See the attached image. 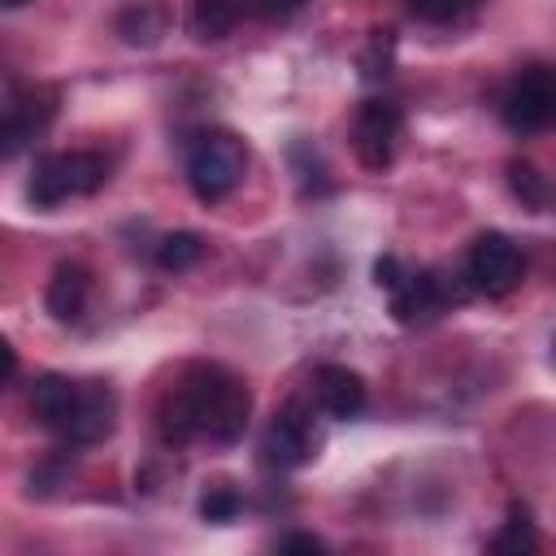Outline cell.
Here are the masks:
<instances>
[{
  "mask_svg": "<svg viewBox=\"0 0 556 556\" xmlns=\"http://www.w3.org/2000/svg\"><path fill=\"white\" fill-rule=\"evenodd\" d=\"M252 417V391L222 365H191L156 404V434L169 447L191 439L235 443Z\"/></svg>",
  "mask_w": 556,
  "mask_h": 556,
  "instance_id": "6da1fadb",
  "label": "cell"
},
{
  "mask_svg": "<svg viewBox=\"0 0 556 556\" xmlns=\"http://www.w3.org/2000/svg\"><path fill=\"white\" fill-rule=\"evenodd\" d=\"M109 182V161L100 152H52L35 165L26 195L39 208H56L74 195H91Z\"/></svg>",
  "mask_w": 556,
  "mask_h": 556,
  "instance_id": "7a4b0ae2",
  "label": "cell"
},
{
  "mask_svg": "<svg viewBox=\"0 0 556 556\" xmlns=\"http://www.w3.org/2000/svg\"><path fill=\"white\" fill-rule=\"evenodd\" d=\"M248 169V152L230 130H204L187 152V182L204 204L226 200Z\"/></svg>",
  "mask_w": 556,
  "mask_h": 556,
  "instance_id": "3957f363",
  "label": "cell"
},
{
  "mask_svg": "<svg viewBox=\"0 0 556 556\" xmlns=\"http://www.w3.org/2000/svg\"><path fill=\"white\" fill-rule=\"evenodd\" d=\"M500 113H504L508 130H517V135L552 130L556 126V65H526L508 83Z\"/></svg>",
  "mask_w": 556,
  "mask_h": 556,
  "instance_id": "277c9868",
  "label": "cell"
},
{
  "mask_svg": "<svg viewBox=\"0 0 556 556\" xmlns=\"http://www.w3.org/2000/svg\"><path fill=\"white\" fill-rule=\"evenodd\" d=\"M465 274H469V287H473V291L500 300V295H508V291L521 287V278H526V261H521V248H517L508 235L486 230V235L473 239Z\"/></svg>",
  "mask_w": 556,
  "mask_h": 556,
  "instance_id": "5b68a950",
  "label": "cell"
},
{
  "mask_svg": "<svg viewBox=\"0 0 556 556\" xmlns=\"http://www.w3.org/2000/svg\"><path fill=\"white\" fill-rule=\"evenodd\" d=\"M400 139V109L391 100H365L352 126V143L365 169H387Z\"/></svg>",
  "mask_w": 556,
  "mask_h": 556,
  "instance_id": "8992f818",
  "label": "cell"
},
{
  "mask_svg": "<svg viewBox=\"0 0 556 556\" xmlns=\"http://www.w3.org/2000/svg\"><path fill=\"white\" fill-rule=\"evenodd\" d=\"M78 400H83V382L61 378V374H43V378H35V382H30V395H26L30 417H35L43 430H52L56 439L70 434L74 413H78Z\"/></svg>",
  "mask_w": 556,
  "mask_h": 556,
  "instance_id": "52a82bcc",
  "label": "cell"
},
{
  "mask_svg": "<svg viewBox=\"0 0 556 556\" xmlns=\"http://www.w3.org/2000/svg\"><path fill=\"white\" fill-rule=\"evenodd\" d=\"M456 300V291L443 282V274H404V282L391 291V313L395 321L404 326H417V321H430L439 317L447 304Z\"/></svg>",
  "mask_w": 556,
  "mask_h": 556,
  "instance_id": "ba28073f",
  "label": "cell"
},
{
  "mask_svg": "<svg viewBox=\"0 0 556 556\" xmlns=\"http://www.w3.org/2000/svg\"><path fill=\"white\" fill-rule=\"evenodd\" d=\"M313 452V430H308V417L300 404H287L274 413L269 430H265V456L278 465V469H295L304 465Z\"/></svg>",
  "mask_w": 556,
  "mask_h": 556,
  "instance_id": "9c48e42d",
  "label": "cell"
},
{
  "mask_svg": "<svg viewBox=\"0 0 556 556\" xmlns=\"http://www.w3.org/2000/svg\"><path fill=\"white\" fill-rule=\"evenodd\" d=\"M113 417H117V395H113V387H109V382L87 378V382H83V400H78V413H74V426H70L65 443H74V447L100 443V439L113 430Z\"/></svg>",
  "mask_w": 556,
  "mask_h": 556,
  "instance_id": "30bf717a",
  "label": "cell"
},
{
  "mask_svg": "<svg viewBox=\"0 0 556 556\" xmlns=\"http://www.w3.org/2000/svg\"><path fill=\"white\" fill-rule=\"evenodd\" d=\"M313 395H317L321 413H330L334 421H348L365 408V378L348 365H321L313 378Z\"/></svg>",
  "mask_w": 556,
  "mask_h": 556,
  "instance_id": "8fae6325",
  "label": "cell"
},
{
  "mask_svg": "<svg viewBox=\"0 0 556 556\" xmlns=\"http://www.w3.org/2000/svg\"><path fill=\"white\" fill-rule=\"evenodd\" d=\"M52 113H56V91H48V87H35L22 100H13L4 113V156H13L26 139H35L52 122Z\"/></svg>",
  "mask_w": 556,
  "mask_h": 556,
  "instance_id": "7c38bea8",
  "label": "cell"
},
{
  "mask_svg": "<svg viewBox=\"0 0 556 556\" xmlns=\"http://www.w3.org/2000/svg\"><path fill=\"white\" fill-rule=\"evenodd\" d=\"M87 295H91V278L83 265H56V274L48 278L43 304L56 321H78L87 313Z\"/></svg>",
  "mask_w": 556,
  "mask_h": 556,
  "instance_id": "4fadbf2b",
  "label": "cell"
},
{
  "mask_svg": "<svg viewBox=\"0 0 556 556\" xmlns=\"http://www.w3.org/2000/svg\"><path fill=\"white\" fill-rule=\"evenodd\" d=\"M165 26H169V13H165V4H161V0H139V4L122 9V17H117L122 39H126V43H143V48L161 43Z\"/></svg>",
  "mask_w": 556,
  "mask_h": 556,
  "instance_id": "5bb4252c",
  "label": "cell"
},
{
  "mask_svg": "<svg viewBox=\"0 0 556 556\" xmlns=\"http://www.w3.org/2000/svg\"><path fill=\"white\" fill-rule=\"evenodd\" d=\"M235 17H239L235 0H191L187 26H191V35H195L200 43H208V39L230 35V30H235Z\"/></svg>",
  "mask_w": 556,
  "mask_h": 556,
  "instance_id": "9a60e30c",
  "label": "cell"
},
{
  "mask_svg": "<svg viewBox=\"0 0 556 556\" xmlns=\"http://www.w3.org/2000/svg\"><path fill=\"white\" fill-rule=\"evenodd\" d=\"M200 256H204V239H200V235H191V230L165 235V239L156 243V265H161V269H169V274L191 269Z\"/></svg>",
  "mask_w": 556,
  "mask_h": 556,
  "instance_id": "2e32d148",
  "label": "cell"
},
{
  "mask_svg": "<svg viewBox=\"0 0 556 556\" xmlns=\"http://www.w3.org/2000/svg\"><path fill=\"white\" fill-rule=\"evenodd\" d=\"M539 539H534V521H530V513L521 508V504H513L508 508V521L500 526V534L491 539V547L495 552H530Z\"/></svg>",
  "mask_w": 556,
  "mask_h": 556,
  "instance_id": "e0dca14e",
  "label": "cell"
},
{
  "mask_svg": "<svg viewBox=\"0 0 556 556\" xmlns=\"http://www.w3.org/2000/svg\"><path fill=\"white\" fill-rule=\"evenodd\" d=\"M478 0H408V13L421 22H452L460 13H469Z\"/></svg>",
  "mask_w": 556,
  "mask_h": 556,
  "instance_id": "ac0fdd59",
  "label": "cell"
},
{
  "mask_svg": "<svg viewBox=\"0 0 556 556\" xmlns=\"http://www.w3.org/2000/svg\"><path fill=\"white\" fill-rule=\"evenodd\" d=\"M508 174H513V191L526 200V204H543V178L534 174V165H526V161H513L508 165Z\"/></svg>",
  "mask_w": 556,
  "mask_h": 556,
  "instance_id": "d6986e66",
  "label": "cell"
},
{
  "mask_svg": "<svg viewBox=\"0 0 556 556\" xmlns=\"http://www.w3.org/2000/svg\"><path fill=\"white\" fill-rule=\"evenodd\" d=\"M235 513H239V495L226 491V486H217V491H208V495L200 500V517H204V521H230Z\"/></svg>",
  "mask_w": 556,
  "mask_h": 556,
  "instance_id": "ffe728a7",
  "label": "cell"
},
{
  "mask_svg": "<svg viewBox=\"0 0 556 556\" xmlns=\"http://www.w3.org/2000/svg\"><path fill=\"white\" fill-rule=\"evenodd\" d=\"M404 274H408V269H404L395 256H378V265H374V282L387 287V291H395V287L404 282Z\"/></svg>",
  "mask_w": 556,
  "mask_h": 556,
  "instance_id": "44dd1931",
  "label": "cell"
},
{
  "mask_svg": "<svg viewBox=\"0 0 556 556\" xmlns=\"http://www.w3.org/2000/svg\"><path fill=\"white\" fill-rule=\"evenodd\" d=\"M300 4H304V0H252V9H256L261 17H269V22H282V17H291Z\"/></svg>",
  "mask_w": 556,
  "mask_h": 556,
  "instance_id": "7402d4cb",
  "label": "cell"
},
{
  "mask_svg": "<svg viewBox=\"0 0 556 556\" xmlns=\"http://www.w3.org/2000/svg\"><path fill=\"white\" fill-rule=\"evenodd\" d=\"M278 547L282 552H321V539H313V534H287V539H278Z\"/></svg>",
  "mask_w": 556,
  "mask_h": 556,
  "instance_id": "603a6c76",
  "label": "cell"
},
{
  "mask_svg": "<svg viewBox=\"0 0 556 556\" xmlns=\"http://www.w3.org/2000/svg\"><path fill=\"white\" fill-rule=\"evenodd\" d=\"M4 4H9V9H17V4H26V0H4Z\"/></svg>",
  "mask_w": 556,
  "mask_h": 556,
  "instance_id": "cb8c5ba5",
  "label": "cell"
}]
</instances>
